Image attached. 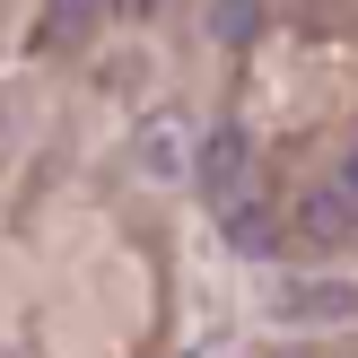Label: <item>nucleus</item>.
<instances>
[{
    "instance_id": "1",
    "label": "nucleus",
    "mask_w": 358,
    "mask_h": 358,
    "mask_svg": "<svg viewBox=\"0 0 358 358\" xmlns=\"http://www.w3.org/2000/svg\"><path fill=\"white\" fill-rule=\"evenodd\" d=\"M245 175H254V131H245V122H219V131L201 140V192L227 210L245 192Z\"/></svg>"
},
{
    "instance_id": "4",
    "label": "nucleus",
    "mask_w": 358,
    "mask_h": 358,
    "mask_svg": "<svg viewBox=\"0 0 358 358\" xmlns=\"http://www.w3.org/2000/svg\"><path fill=\"white\" fill-rule=\"evenodd\" d=\"M324 192H332V210H341V227H350V245H358V140L341 149V166L324 175Z\"/></svg>"
},
{
    "instance_id": "5",
    "label": "nucleus",
    "mask_w": 358,
    "mask_h": 358,
    "mask_svg": "<svg viewBox=\"0 0 358 358\" xmlns=\"http://www.w3.org/2000/svg\"><path fill=\"white\" fill-rule=\"evenodd\" d=\"M219 227H227V245H245V254H271V219H262L254 201H227Z\"/></svg>"
},
{
    "instance_id": "6",
    "label": "nucleus",
    "mask_w": 358,
    "mask_h": 358,
    "mask_svg": "<svg viewBox=\"0 0 358 358\" xmlns=\"http://www.w3.org/2000/svg\"><path fill=\"white\" fill-rule=\"evenodd\" d=\"M254 27H262V0H219L210 9V35L219 44H254Z\"/></svg>"
},
{
    "instance_id": "7",
    "label": "nucleus",
    "mask_w": 358,
    "mask_h": 358,
    "mask_svg": "<svg viewBox=\"0 0 358 358\" xmlns=\"http://www.w3.org/2000/svg\"><path fill=\"white\" fill-rule=\"evenodd\" d=\"M140 166H149V175H184V149L166 140V122H157V131L140 140Z\"/></svg>"
},
{
    "instance_id": "3",
    "label": "nucleus",
    "mask_w": 358,
    "mask_h": 358,
    "mask_svg": "<svg viewBox=\"0 0 358 358\" xmlns=\"http://www.w3.org/2000/svg\"><path fill=\"white\" fill-rule=\"evenodd\" d=\"M105 9H114V0H52V9H44V44H79Z\"/></svg>"
},
{
    "instance_id": "8",
    "label": "nucleus",
    "mask_w": 358,
    "mask_h": 358,
    "mask_svg": "<svg viewBox=\"0 0 358 358\" xmlns=\"http://www.w3.org/2000/svg\"><path fill=\"white\" fill-rule=\"evenodd\" d=\"M114 9H122V17H157L166 0H114Z\"/></svg>"
},
{
    "instance_id": "2",
    "label": "nucleus",
    "mask_w": 358,
    "mask_h": 358,
    "mask_svg": "<svg viewBox=\"0 0 358 358\" xmlns=\"http://www.w3.org/2000/svg\"><path fill=\"white\" fill-rule=\"evenodd\" d=\"M280 315H289V324H358V289H341V280L280 289Z\"/></svg>"
}]
</instances>
